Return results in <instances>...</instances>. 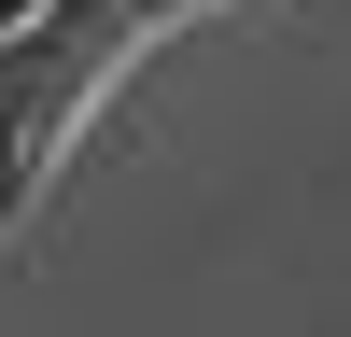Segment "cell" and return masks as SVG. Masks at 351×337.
<instances>
[{
	"label": "cell",
	"mask_w": 351,
	"mask_h": 337,
	"mask_svg": "<svg viewBox=\"0 0 351 337\" xmlns=\"http://www.w3.org/2000/svg\"><path fill=\"white\" fill-rule=\"evenodd\" d=\"M183 14H211V0H43V14L0 42V239L43 211L56 155H71L84 112L112 99V71H127L141 42H169Z\"/></svg>",
	"instance_id": "cell-1"
},
{
	"label": "cell",
	"mask_w": 351,
	"mask_h": 337,
	"mask_svg": "<svg viewBox=\"0 0 351 337\" xmlns=\"http://www.w3.org/2000/svg\"><path fill=\"white\" fill-rule=\"evenodd\" d=\"M28 14H43V0H0V42H14V28H28Z\"/></svg>",
	"instance_id": "cell-2"
}]
</instances>
